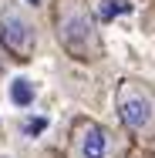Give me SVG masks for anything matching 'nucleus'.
I'll return each mask as SVG.
<instances>
[{"instance_id":"nucleus-1","label":"nucleus","mask_w":155,"mask_h":158,"mask_svg":"<svg viewBox=\"0 0 155 158\" xmlns=\"http://www.w3.org/2000/svg\"><path fill=\"white\" fill-rule=\"evenodd\" d=\"M51 37L74 64H98L108 54L91 0H51Z\"/></svg>"},{"instance_id":"nucleus-2","label":"nucleus","mask_w":155,"mask_h":158,"mask_svg":"<svg viewBox=\"0 0 155 158\" xmlns=\"http://www.w3.org/2000/svg\"><path fill=\"white\" fill-rule=\"evenodd\" d=\"M115 114L138 152H155V84L125 74L115 84Z\"/></svg>"},{"instance_id":"nucleus-4","label":"nucleus","mask_w":155,"mask_h":158,"mask_svg":"<svg viewBox=\"0 0 155 158\" xmlns=\"http://www.w3.org/2000/svg\"><path fill=\"white\" fill-rule=\"evenodd\" d=\"M0 47L14 64H31L41 51V24L34 10L20 0H7L0 7Z\"/></svg>"},{"instance_id":"nucleus-9","label":"nucleus","mask_w":155,"mask_h":158,"mask_svg":"<svg viewBox=\"0 0 155 158\" xmlns=\"http://www.w3.org/2000/svg\"><path fill=\"white\" fill-rule=\"evenodd\" d=\"M152 7H155V0H152Z\"/></svg>"},{"instance_id":"nucleus-7","label":"nucleus","mask_w":155,"mask_h":158,"mask_svg":"<svg viewBox=\"0 0 155 158\" xmlns=\"http://www.w3.org/2000/svg\"><path fill=\"white\" fill-rule=\"evenodd\" d=\"M0 158H10V155H0Z\"/></svg>"},{"instance_id":"nucleus-5","label":"nucleus","mask_w":155,"mask_h":158,"mask_svg":"<svg viewBox=\"0 0 155 158\" xmlns=\"http://www.w3.org/2000/svg\"><path fill=\"white\" fill-rule=\"evenodd\" d=\"M14 84H17V88H14V101H17V104H31V88H20L24 81H14Z\"/></svg>"},{"instance_id":"nucleus-3","label":"nucleus","mask_w":155,"mask_h":158,"mask_svg":"<svg viewBox=\"0 0 155 158\" xmlns=\"http://www.w3.org/2000/svg\"><path fill=\"white\" fill-rule=\"evenodd\" d=\"M131 152L135 145L122 128L101 125L88 114H78L67 128L64 158H128Z\"/></svg>"},{"instance_id":"nucleus-8","label":"nucleus","mask_w":155,"mask_h":158,"mask_svg":"<svg viewBox=\"0 0 155 158\" xmlns=\"http://www.w3.org/2000/svg\"><path fill=\"white\" fill-rule=\"evenodd\" d=\"M135 3H142V0H135Z\"/></svg>"},{"instance_id":"nucleus-6","label":"nucleus","mask_w":155,"mask_h":158,"mask_svg":"<svg viewBox=\"0 0 155 158\" xmlns=\"http://www.w3.org/2000/svg\"><path fill=\"white\" fill-rule=\"evenodd\" d=\"M128 158H138V155H135V152H131V155H128Z\"/></svg>"}]
</instances>
